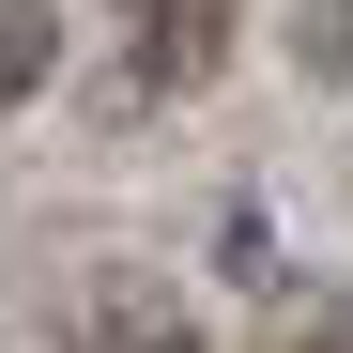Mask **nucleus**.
Here are the masks:
<instances>
[{"mask_svg": "<svg viewBox=\"0 0 353 353\" xmlns=\"http://www.w3.org/2000/svg\"><path fill=\"white\" fill-rule=\"evenodd\" d=\"M62 353H215V338L169 307V276H92L62 307Z\"/></svg>", "mask_w": 353, "mask_h": 353, "instance_id": "1", "label": "nucleus"}, {"mask_svg": "<svg viewBox=\"0 0 353 353\" xmlns=\"http://www.w3.org/2000/svg\"><path fill=\"white\" fill-rule=\"evenodd\" d=\"M230 0H139V77H215Z\"/></svg>", "mask_w": 353, "mask_h": 353, "instance_id": "2", "label": "nucleus"}, {"mask_svg": "<svg viewBox=\"0 0 353 353\" xmlns=\"http://www.w3.org/2000/svg\"><path fill=\"white\" fill-rule=\"evenodd\" d=\"M46 77V0H0V108Z\"/></svg>", "mask_w": 353, "mask_h": 353, "instance_id": "3", "label": "nucleus"}, {"mask_svg": "<svg viewBox=\"0 0 353 353\" xmlns=\"http://www.w3.org/2000/svg\"><path fill=\"white\" fill-rule=\"evenodd\" d=\"M307 46H323V62L353 77V0H323V31H307Z\"/></svg>", "mask_w": 353, "mask_h": 353, "instance_id": "4", "label": "nucleus"}]
</instances>
